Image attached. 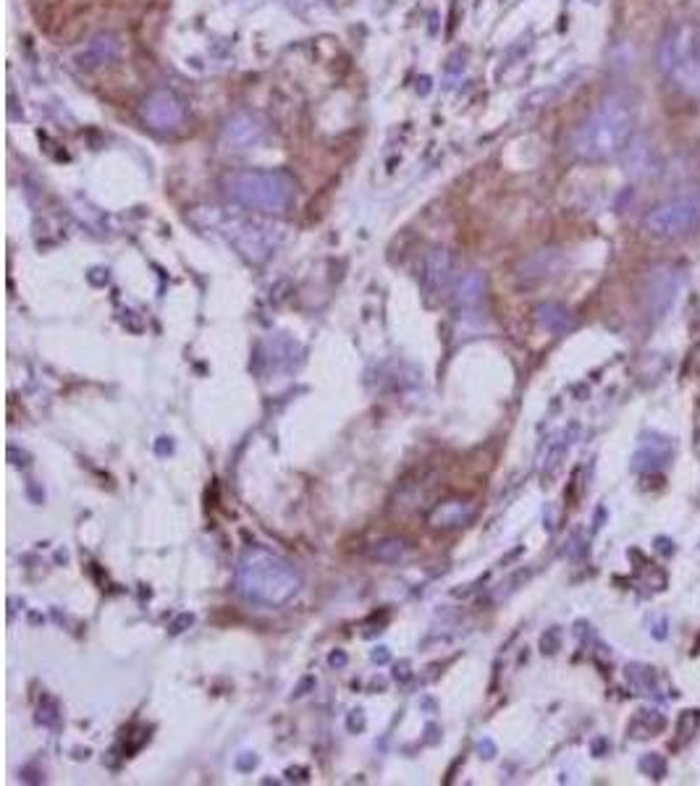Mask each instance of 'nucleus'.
<instances>
[{
  "label": "nucleus",
  "mask_w": 700,
  "mask_h": 786,
  "mask_svg": "<svg viewBox=\"0 0 700 786\" xmlns=\"http://www.w3.org/2000/svg\"><path fill=\"white\" fill-rule=\"evenodd\" d=\"M244 210L195 207L189 213V221L210 231V234L226 239L239 255L247 257L250 262H265L284 242V226H278L268 218H260V215L244 213Z\"/></svg>",
  "instance_id": "1"
},
{
  "label": "nucleus",
  "mask_w": 700,
  "mask_h": 786,
  "mask_svg": "<svg viewBox=\"0 0 700 786\" xmlns=\"http://www.w3.org/2000/svg\"><path fill=\"white\" fill-rule=\"evenodd\" d=\"M632 137H635V113L630 105L611 97L572 131L569 150L585 163H606L624 155V150L632 145Z\"/></svg>",
  "instance_id": "2"
},
{
  "label": "nucleus",
  "mask_w": 700,
  "mask_h": 786,
  "mask_svg": "<svg viewBox=\"0 0 700 786\" xmlns=\"http://www.w3.org/2000/svg\"><path fill=\"white\" fill-rule=\"evenodd\" d=\"M302 587V574L284 556L268 551L263 545H252L242 553L236 566V593L260 606H284Z\"/></svg>",
  "instance_id": "3"
},
{
  "label": "nucleus",
  "mask_w": 700,
  "mask_h": 786,
  "mask_svg": "<svg viewBox=\"0 0 700 786\" xmlns=\"http://www.w3.org/2000/svg\"><path fill=\"white\" fill-rule=\"evenodd\" d=\"M223 192L247 210L278 215L294 205L297 184L284 171H236L223 179Z\"/></svg>",
  "instance_id": "4"
},
{
  "label": "nucleus",
  "mask_w": 700,
  "mask_h": 786,
  "mask_svg": "<svg viewBox=\"0 0 700 786\" xmlns=\"http://www.w3.org/2000/svg\"><path fill=\"white\" fill-rule=\"evenodd\" d=\"M659 66L680 92L700 97V24H674L659 45Z\"/></svg>",
  "instance_id": "5"
},
{
  "label": "nucleus",
  "mask_w": 700,
  "mask_h": 786,
  "mask_svg": "<svg viewBox=\"0 0 700 786\" xmlns=\"http://www.w3.org/2000/svg\"><path fill=\"white\" fill-rule=\"evenodd\" d=\"M700 228V189L661 202L643 218V231L653 239H680Z\"/></svg>",
  "instance_id": "6"
},
{
  "label": "nucleus",
  "mask_w": 700,
  "mask_h": 786,
  "mask_svg": "<svg viewBox=\"0 0 700 786\" xmlns=\"http://www.w3.org/2000/svg\"><path fill=\"white\" fill-rule=\"evenodd\" d=\"M142 118L155 131H176L184 124V105L168 90H155L142 103Z\"/></svg>",
  "instance_id": "7"
},
{
  "label": "nucleus",
  "mask_w": 700,
  "mask_h": 786,
  "mask_svg": "<svg viewBox=\"0 0 700 786\" xmlns=\"http://www.w3.org/2000/svg\"><path fill=\"white\" fill-rule=\"evenodd\" d=\"M682 286V273L674 268H656L651 273V283L645 289V304L651 318H664V312H669V307L677 299V291Z\"/></svg>",
  "instance_id": "8"
},
{
  "label": "nucleus",
  "mask_w": 700,
  "mask_h": 786,
  "mask_svg": "<svg viewBox=\"0 0 700 786\" xmlns=\"http://www.w3.org/2000/svg\"><path fill=\"white\" fill-rule=\"evenodd\" d=\"M265 137V121L255 113H236L234 118H229V124L223 126L221 142L226 150L242 152L252 150L263 142Z\"/></svg>",
  "instance_id": "9"
},
{
  "label": "nucleus",
  "mask_w": 700,
  "mask_h": 786,
  "mask_svg": "<svg viewBox=\"0 0 700 786\" xmlns=\"http://www.w3.org/2000/svg\"><path fill=\"white\" fill-rule=\"evenodd\" d=\"M420 281H423V289L433 294V297H444L446 291L451 289L454 265H451V257L446 249L428 252V257L423 260V268H420Z\"/></svg>",
  "instance_id": "10"
},
{
  "label": "nucleus",
  "mask_w": 700,
  "mask_h": 786,
  "mask_svg": "<svg viewBox=\"0 0 700 786\" xmlns=\"http://www.w3.org/2000/svg\"><path fill=\"white\" fill-rule=\"evenodd\" d=\"M672 456V441L653 435V438H645V441L640 443V449L632 456V467L638 469V472H656V469L666 467V464L672 462Z\"/></svg>",
  "instance_id": "11"
},
{
  "label": "nucleus",
  "mask_w": 700,
  "mask_h": 786,
  "mask_svg": "<svg viewBox=\"0 0 700 786\" xmlns=\"http://www.w3.org/2000/svg\"><path fill=\"white\" fill-rule=\"evenodd\" d=\"M118 53V42L116 37L111 35H98L95 40H90L82 48V58H79V66L84 69H95V66H103V63L111 61L113 56Z\"/></svg>",
  "instance_id": "12"
},
{
  "label": "nucleus",
  "mask_w": 700,
  "mask_h": 786,
  "mask_svg": "<svg viewBox=\"0 0 700 786\" xmlns=\"http://www.w3.org/2000/svg\"><path fill=\"white\" fill-rule=\"evenodd\" d=\"M472 519V506L465 501H446L438 504L430 514V524L433 527H459Z\"/></svg>",
  "instance_id": "13"
},
{
  "label": "nucleus",
  "mask_w": 700,
  "mask_h": 786,
  "mask_svg": "<svg viewBox=\"0 0 700 786\" xmlns=\"http://www.w3.org/2000/svg\"><path fill=\"white\" fill-rule=\"evenodd\" d=\"M483 294H486V278L480 276L478 270H472V273H467V276L459 281L457 302L462 304L465 310L478 307V304L483 302Z\"/></svg>",
  "instance_id": "14"
},
{
  "label": "nucleus",
  "mask_w": 700,
  "mask_h": 786,
  "mask_svg": "<svg viewBox=\"0 0 700 786\" xmlns=\"http://www.w3.org/2000/svg\"><path fill=\"white\" fill-rule=\"evenodd\" d=\"M535 318L551 333H564L572 325V318H569V312L564 310L562 304H543V307L535 310Z\"/></svg>",
  "instance_id": "15"
},
{
  "label": "nucleus",
  "mask_w": 700,
  "mask_h": 786,
  "mask_svg": "<svg viewBox=\"0 0 700 786\" xmlns=\"http://www.w3.org/2000/svg\"><path fill=\"white\" fill-rule=\"evenodd\" d=\"M627 155H630V163H627V171L635 173V176H651L656 171V160L651 158L648 147L643 145H630L627 147Z\"/></svg>",
  "instance_id": "16"
},
{
  "label": "nucleus",
  "mask_w": 700,
  "mask_h": 786,
  "mask_svg": "<svg viewBox=\"0 0 700 786\" xmlns=\"http://www.w3.org/2000/svg\"><path fill=\"white\" fill-rule=\"evenodd\" d=\"M627 679L640 695H651L656 690V674L648 666H627Z\"/></svg>",
  "instance_id": "17"
},
{
  "label": "nucleus",
  "mask_w": 700,
  "mask_h": 786,
  "mask_svg": "<svg viewBox=\"0 0 700 786\" xmlns=\"http://www.w3.org/2000/svg\"><path fill=\"white\" fill-rule=\"evenodd\" d=\"M404 553V543L402 540H381V543H375L373 548H370V556L378 561H386V564H391V561H399L402 559Z\"/></svg>",
  "instance_id": "18"
},
{
  "label": "nucleus",
  "mask_w": 700,
  "mask_h": 786,
  "mask_svg": "<svg viewBox=\"0 0 700 786\" xmlns=\"http://www.w3.org/2000/svg\"><path fill=\"white\" fill-rule=\"evenodd\" d=\"M640 771H643L645 776H651V779H664L666 760L661 758V755H656V752H651V755H643V758H640Z\"/></svg>",
  "instance_id": "19"
},
{
  "label": "nucleus",
  "mask_w": 700,
  "mask_h": 786,
  "mask_svg": "<svg viewBox=\"0 0 700 786\" xmlns=\"http://www.w3.org/2000/svg\"><path fill=\"white\" fill-rule=\"evenodd\" d=\"M698 724H700V713L698 711H685L680 716V721H677V731H680L682 737L690 739L698 731Z\"/></svg>",
  "instance_id": "20"
},
{
  "label": "nucleus",
  "mask_w": 700,
  "mask_h": 786,
  "mask_svg": "<svg viewBox=\"0 0 700 786\" xmlns=\"http://www.w3.org/2000/svg\"><path fill=\"white\" fill-rule=\"evenodd\" d=\"M640 718H643V721H645V731H648V737H651L653 731H661L666 726L664 716H661V713H656V711H643V713H640Z\"/></svg>",
  "instance_id": "21"
},
{
  "label": "nucleus",
  "mask_w": 700,
  "mask_h": 786,
  "mask_svg": "<svg viewBox=\"0 0 700 786\" xmlns=\"http://www.w3.org/2000/svg\"><path fill=\"white\" fill-rule=\"evenodd\" d=\"M669 545H672V543H669V540H666V538H659L661 553H672V548H669Z\"/></svg>",
  "instance_id": "22"
}]
</instances>
